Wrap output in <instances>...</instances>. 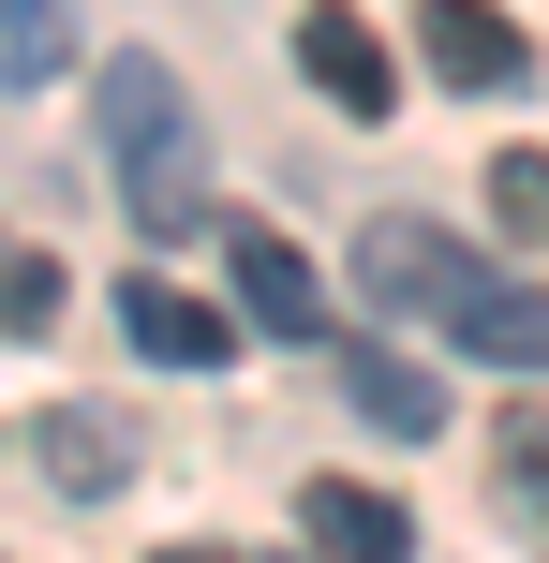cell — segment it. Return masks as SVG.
Listing matches in <instances>:
<instances>
[{
	"label": "cell",
	"instance_id": "1",
	"mask_svg": "<svg viewBox=\"0 0 549 563\" xmlns=\"http://www.w3.org/2000/svg\"><path fill=\"white\" fill-rule=\"evenodd\" d=\"M105 178H119V208H134L149 238H178V223H208V119H194V89L164 75V59H105Z\"/></svg>",
	"mask_w": 549,
	"mask_h": 563
},
{
	"label": "cell",
	"instance_id": "2",
	"mask_svg": "<svg viewBox=\"0 0 549 563\" xmlns=\"http://www.w3.org/2000/svg\"><path fill=\"white\" fill-rule=\"evenodd\" d=\"M491 282V253H461L446 223H416V208H386L372 238H356V297L386 311V327H446V311Z\"/></svg>",
	"mask_w": 549,
	"mask_h": 563
},
{
	"label": "cell",
	"instance_id": "3",
	"mask_svg": "<svg viewBox=\"0 0 549 563\" xmlns=\"http://www.w3.org/2000/svg\"><path fill=\"white\" fill-rule=\"evenodd\" d=\"M223 282H238V311L267 341H327V282H312V253L283 223H223Z\"/></svg>",
	"mask_w": 549,
	"mask_h": 563
},
{
	"label": "cell",
	"instance_id": "4",
	"mask_svg": "<svg viewBox=\"0 0 549 563\" xmlns=\"http://www.w3.org/2000/svg\"><path fill=\"white\" fill-rule=\"evenodd\" d=\"M297 75H312L342 119H386V104H402V59L372 45V15H356V0H312V15H297Z\"/></svg>",
	"mask_w": 549,
	"mask_h": 563
},
{
	"label": "cell",
	"instance_id": "5",
	"mask_svg": "<svg viewBox=\"0 0 549 563\" xmlns=\"http://www.w3.org/2000/svg\"><path fill=\"white\" fill-rule=\"evenodd\" d=\"M416 45H431L446 89H520V59H535L505 0H431V15H416Z\"/></svg>",
	"mask_w": 549,
	"mask_h": 563
},
{
	"label": "cell",
	"instance_id": "6",
	"mask_svg": "<svg viewBox=\"0 0 549 563\" xmlns=\"http://www.w3.org/2000/svg\"><path fill=\"white\" fill-rule=\"evenodd\" d=\"M297 519H312V563H402L416 549V519L386 505V489H356V475H312Z\"/></svg>",
	"mask_w": 549,
	"mask_h": 563
},
{
	"label": "cell",
	"instance_id": "7",
	"mask_svg": "<svg viewBox=\"0 0 549 563\" xmlns=\"http://www.w3.org/2000/svg\"><path fill=\"white\" fill-rule=\"evenodd\" d=\"M119 475H134V416H105V400H59V416H45V489L105 505Z\"/></svg>",
	"mask_w": 549,
	"mask_h": 563
},
{
	"label": "cell",
	"instance_id": "8",
	"mask_svg": "<svg viewBox=\"0 0 549 563\" xmlns=\"http://www.w3.org/2000/svg\"><path fill=\"white\" fill-rule=\"evenodd\" d=\"M119 327H134V356H164V371H223V356H238V327H223L208 297H178V282H134Z\"/></svg>",
	"mask_w": 549,
	"mask_h": 563
},
{
	"label": "cell",
	"instance_id": "9",
	"mask_svg": "<svg viewBox=\"0 0 549 563\" xmlns=\"http://www.w3.org/2000/svg\"><path fill=\"white\" fill-rule=\"evenodd\" d=\"M446 341H461V356H505V371H549V297H520V282H475L461 311H446Z\"/></svg>",
	"mask_w": 549,
	"mask_h": 563
},
{
	"label": "cell",
	"instance_id": "10",
	"mask_svg": "<svg viewBox=\"0 0 549 563\" xmlns=\"http://www.w3.org/2000/svg\"><path fill=\"white\" fill-rule=\"evenodd\" d=\"M342 400H356L372 430H402V445H431V430H446V386H431L416 356H342Z\"/></svg>",
	"mask_w": 549,
	"mask_h": 563
},
{
	"label": "cell",
	"instance_id": "11",
	"mask_svg": "<svg viewBox=\"0 0 549 563\" xmlns=\"http://www.w3.org/2000/svg\"><path fill=\"white\" fill-rule=\"evenodd\" d=\"M59 59H75V0H0V75L45 89Z\"/></svg>",
	"mask_w": 549,
	"mask_h": 563
},
{
	"label": "cell",
	"instance_id": "12",
	"mask_svg": "<svg viewBox=\"0 0 549 563\" xmlns=\"http://www.w3.org/2000/svg\"><path fill=\"white\" fill-rule=\"evenodd\" d=\"M0 327H59V253H45V238H15V223H0Z\"/></svg>",
	"mask_w": 549,
	"mask_h": 563
},
{
	"label": "cell",
	"instance_id": "13",
	"mask_svg": "<svg viewBox=\"0 0 549 563\" xmlns=\"http://www.w3.org/2000/svg\"><path fill=\"white\" fill-rule=\"evenodd\" d=\"M491 223L520 253H549V148H491Z\"/></svg>",
	"mask_w": 549,
	"mask_h": 563
},
{
	"label": "cell",
	"instance_id": "14",
	"mask_svg": "<svg viewBox=\"0 0 549 563\" xmlns=\"http://www.w3.org/2000/svg\"><path fill=\"white\" fill-rule=\"evenodd\" d=\"M491 475H505V505H520V519H549V400H520V416L491 430Z\"/></svg>",
	"mask_w": 549,
	"mask_h": 563
},
{
	"label": "cell",
	"instance_id": "15",
	"mask_svg": "<svg viewBox=\"0 0 549 563\" xmlns=\"http://www.w3.org/2000/svg\"><path fill=\"white\" fill-rule=\"evenodd\" d=\"M164 563H238V549H164Z\"/></svg>",
	"mask_w": 549,
	"mask_h": 563
}]
</instances>
